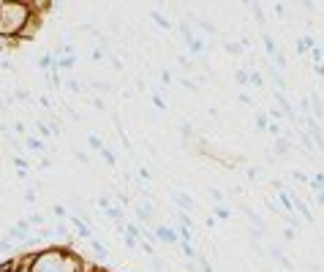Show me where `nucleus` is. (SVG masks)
<instances>
[{"instance_id": "f257e3e1", "label": "nucleus", "mask_w": 324, "mask_h": 272, "mask_svg": "<svg viewBox=\"0 0 324 272\" xmlns=\"http://www.w3.org/2000/svg\"><path fill=\"white\" fill-rule=\"evenodd\" d=\"M30 19V3L25 0H0V36L19 38Z\"/></svg>"}, {"instance_id": "f03ea898", "label": "nucleus", "mask_w": 324, "mask_h": 272, "mask_svg": "<svg viewBox=\"0 0 324 272\" xmlns=\"http://www.w3.org/2000/svg\"><path fill=\"white\" fill-rule=\"evenodd\" d=\"M131 212H134L139 226H150V229L158 226L155 223V201H136V204H131Z\"/></svg>"}, {"instance_id": "7ed1b4c3", "label": "nucleus", "mask_w": 324, "mask_h": 272, "mask_svg": "<svg viewBox=\"0 0 324 272\" xmlns=\"http://www.w3.org/2000/svg\"><path fill=\"white\" fill-rule=\"evenodd\" d=\"M30 237H33V229H30V223H27V221H16V223H11V226L5 229L3 240L14 242V245H25V242L30 240Z\"/></svg>"}, {"instance_id": "20e7f679", "label": "nucleus", "mask_w": 324, "mask_h": 272, "mask_svg": "<svg viewBox=\"0 0 324 272\" xmlns=\"http://www.w3.org/2000/svg\"><path fill=\"white\" fill-rule=\"evenodd\" d=\"M68 223H71L74 234H77L79 240L90 242L93 237H96V231H93V226H90V223H88V221H82V218H79V215H74V212H71V215H68Z\"/></svg>"}, {"instance_id": "39448f33", "label": "nucleus", "mask_w": 324, "mask_h": 272, "mask_svg": "<svg viewBox=\"0 0 324 272\" xmlns=\"http://www.w3.org/2000/svg\"><path fill=\"white\" fill-rule=\"evenodd\" d=\"M155 240H158V245H180V231L175 226H155Z\"/></svg>"}, {"instance_id": "423d86ee", "label": "nucleus", "mask_w": 324, "mask_h": 272, "mask_svg": "<svg viewBox=\"0 0 324 272\" xmlns=\"http://www.w3.org/2000/svg\"><path fill=\"white\" fill-rule=\"evenodd\" d=\"M267 256L273 259V262H275L281 270H286V272H294V262H289V256H286V253H283V248L278 245V242H270V245H267Z\"/></svg>"}, {"instance_id": "0eeeda50", "label": "nucleus", "mask_w": 324, "mask_h": 272, "mask_svg": "<svg viewBox=\"0 0 324 272\" xmlns=\"http://www.w3.org/2000/svg\"><path fill=\"white\" fill-rule=\"evenodd\" d=\"M292 150H297V144H294L292 136L273 139V155H275V158H289V153H292Z\"/></svg>"}, {"instance_id": "6e6552de", "label": "nucleus", "mask_w": 324, "mask_h": 272, "mask_svg": "<svg viewBox=\"0 0 324 272\" xmlns=\"http://www.w3.org/2000/svg\"><path fill=\"white\" fill-rule=\"evenodd\" d=\"M264 74H267L270 82H273V90H278V92H286V90H289V82L283 79V74L278 71L273 63H264Z\"/></svg>"}, {"instance_id": "1a4fd4ad", "label": "nucleus", "mask_w": 324, "mask_h": 272, "mask_svg": "<svg viewBox=\"0 0 324 272\" xmlns=\"http://www.w3.org/2000/svg\"><path fill=\"white\" fill-rule=\"evenodd\" d=\"M172 199H175L177 210H183V212H194L196 210V201H194V196H191L188 190H175Z\"/></svg>"}, {"instance_id": "9d476101", "label": "nucleus", "mask_w": 324, "mask_h": 272, "mask_svg": "<svg viewBox=\"0 0 324 272\" xmlns=\"http://www.w3.org/2000/svg\"><path fill=\"white\" fill-rule=\"evenodd\" d=\"M22 144H25V153H33V155H38V153L46 150V142L41 136H36V134H27L25 139H22Z\"/></svg>"}, {"instance_id": "9b49d317", "label": "nucleus", "mask_w": 324, "mask_h": 272, "mask_svg": "<svg viewBox=\"0 0 324 272\" xmlns=\"http://www.w3.org/2000/svg\"><path fill=\"white\" fill-rule=\"evenodd\" d=\"M52 231H55V242H68L74 237V229H71V223H68V221H55Z\"/></svg>"}, {"instance_id": "f8f14e48", "label": "nucleus", "mask_w": 324, "mask_h": 272, "mask_svg": "<svg viewBox=\"0 0 324 272\" xmlns=\"http://www.w3.org/2000/svg\"><path fill=\"white\" fill-rule=\"evenodd\" d=\"M150 19L155 22V27H161V30H166V33H172V30H175V22H172L166 14H161L158 8H153V11H150Z\"/></svg>"}, {"instance_id": "ddd939ff", "label": "nucleus", "mask_w": 324, "mask_h": 272, "mask_svg": "<svg viewBox=\"0 0 324 272\" xmlns=\"http://www.w3.org/2000/svg\"><path fill=\"white\" fill-rule=\"evenodd\" d=\"M88 245L93 248V256L98 259V267H101V264H104V262H107V259H109V248L104 245V242L98 240V237H93V240L88 242Z\"/></svg>"}, {"instance_id": "4468645a", "label": "nucleus", "mask_w": 324, "mask_h": 272, "mask_svg": "<svg viewBox=\"0 0 324 272\" xmlns=\"http://www.w3.org/2000/svg\"><path fill=\"white\" fill-rule=\"evenodd\" d=\"M308 101H311V117H316L322 123V117H324V98L319 95V92H311Z\"/></svg>"}, {"instance_id": "2eb2a0df", "label": "nucleus", "mask_w": 324, "mask_h": 272, "mask_svg": "<svg viewBox=\"0 0 324 272\" xmlns=\"http://www.w3.org/2000/svg\"><path fill=\"white\" fill-rule=\"evenodd\" d=\"M104 218H107V221H112V223H123L125 218H128V210H125V207H120V204H114V207H109V210L104 212Z\"/></svg>"}, {"instance_id": "dca6fc26", "label": "nucleus", "mask_w": 324, "mask_h": 272, "mask_svg": "<svg viewBox=\"0 0 324 272\" xmlns=\"http://www.w3.org/2000/svg\"><path fill=\"white\" fill-rule=\"evenodd\" d=\"M262 44H264V52H267V57H275L278 52H281V46L273 36H270V30H262Z\"/></svg>"}, {"instance_id": "f3484780", "label": "nucleus", "mask_w": 324, "mask_h": 272, "mask_svg": "<svg viewBox=\"0 0 324 272\" xmlns=\"http://www.w3.org/2000/svg\"><path fill=\"white\" fill-rule=\"evenodd\" d=\"M191 25H194V27H199V30H205L207 36H218V27L213 25L210 19H205V16H196V19L191 22Z\"/></svg>"}, {"instance_id": "a211bd4d", "label": "nucleus", "mask_w": 324, "mask_h": 272, "mask_svg": "<svg viewBox=\"0 0 324 272\" xmlns=\"http://www.w3.org/2000/svg\"><path fill=\"white\" fill-rule=\"evenodd\" d=\"M231 210H234L231 204H213V215H216V221H221V223L231 218Z\"/></svg>"}, {"instance_id": "6ab92c4d", "label": "nucleus", "mask_w": 324, "mask_h": 272, "mask_svg": "<svg viewBox=\"0 0 324 272\" xmlns=\"http://www.w3.org/2000/svg\"><path fill=\"white\" fill-rule=\"evenodd\" d=\"M180 139H183V144L196 142V128H194V123H180Z\"/></svg>"}, {"instance_id": "aec40b11", "label": "nucleus", "mask_w": 324, "mask_h": 272, "mask_svg": "<svg viewBox=\"0 0 324 272\" xmlns=\"http://www.w3.org/2000/svg\"><path fill=\"white\" fill-rule=\"evenodd\" d=\"M175 218H177V229H188V231H194V218H191V212L177 210V212H175Z\"/></svg>"}, {"instance_id": "412c9836", "label": "nucleus", "mask_w": 324, "mask_h": 272, "mask_svg": "<svg viewBox=\"0 0 324 272\" xmlns=\"http://www.w3.org/2000/svg\"><path fill=\"white\" fill-rule=\"evenodd\" d=\"M25 221L30 223V229H41V226H46V215H44L41 210H33L30 215L25 218Z\"/></svg>"}, {"instance_id": "4be33fe9", "label": "nucleus", "mask_w": 324, "mask_h": 272, "mask_svg": "<svg viewBox=\"0 0 324 272\" xmlns=\"http://www.w3.org/2000/svg\"><path fill=\"white\" fill-rule=\"evenodd\" d=\"M49 212H52V218H55V221H68V215H71V212H68V207L60 204V201H55V204L49 207Z\"/></svg>"}, {"instance_id": "5701e85b", "label": "nucleus", "mask_w": 324, "mask_h": 272, "mask_svg": "<svg viewBox=\"0 0 324 272\" xmlns=\"http://www.w3.org/2000/svg\"><path fill=\"white\" fill-rule=\"evenodd\" d=\"M248 88H256V90H262L264 88V74L262 71H248Z\"/></svg>"}, {"instance_id": "b1692460", "label": "nucleus", "mask_w": 324, "mask_h": 272, "mask_svg": "<svg viewBox=\"0 0 324 272\" xmlns=\"http://www.w3.org/2000/svg\"><path fill=\"white\" fill-rule=\"evenodd\" d=\"M98 155H101V161L109 166V169H114V166H117V155H114V150H112V147H104Z\"/></svg>"}, {"instance_id": "393cba45", "label": "nucleus", "mask_w": 324, "mask_h": 272, "mask_svg": "<svg viewBox=\"0 0 324 272\" xmlns=\"http://www.w3.org/2000/svg\"><path fill=\"white\" fill-rule=\"evenodd\" d=\"M63 88H66L68 92H74V95H85V92H88V90H85V85L79 82V79H68V82H63Z\"/></svg>"}, {"instance_id": "a878e982", "label": "nucleus", "mask_w": 324, "mask_h": 272, "mask_svg": "<svg viewBox=\"0 0 324 272\" xmlns=\"http://www.w3.org/2000/svg\"><path fill=\"white\" fill-rule=\"evenodd\" d=\"M180 251H183V259H185V262H194V259L199 256V251L194 248V242H180Z\"/></svg>"}, {"instance_id": "bb28decb", "label": "nucleus", "mask_w": 324, "mask_h": 272, "mask_svg": "<svg viewBox=\"0 0 324 272\" xmlns=\"http://www.w3.org/2000/svg\"><path fill=\"white\" fill-rule=\"evenodd\" d=\"M223 52H226V55H234V57L245 55V49H242L240 41H226V44H223Z\"/></svg>"}, {"instance_id": "cd10ccee", "label": "nucleus", "mask_w": 324, "mask_h": 272, "mask_svg": "<svg viewBox=\"0 0 324 272\" xmlns=\"http://www.w3.org/2000/svg\"><path fill=\"white\" fill-rule=\"evenodd\" d=\"M22 201H25V204H33V207H36V204H38V190L33 188V185H27L25 193H22Z\"/></svg>"}, {"instance_id": "c85d7f7f", "label": "nucleus", "mask_w": 324, "mask_h": 272, "mask_svg": "<svg viewBox=\"0 0 324 272\" xmlns=\"http://www.w3.org/2000/svg\"><path fill=\"white\" fill-rule=\"evenodd\" d=\"M245 234H248V242H251V245H262V240H264V231H259V229L248 226V229H245Z\"/></svg>"}, {"instance_id": "c756f323", "label": "nucleus", "mask_w": 324, "mask_h": 272, "mask_svg": "<svg viewBox=\"0 0 324 272\" xmlns=\"http://www.w3.org/2000/svg\"><path fill=\"white\" fill-rule=\"evenodd\" d=\"M96 207H101V210L107 212L109 207H114V196H109V193H101V196H96Z\"/></svg>"}, {"instance_id": "7c9ffc66", "label": "nucleus", "mask_w": 324, "mask_h": 272, "mask_svg": "<svg viewBox=\"0 0 324 272\" xmlns=\"http://www.w3.org/2000/svg\"><path fill=\"white\" fill-rule=\"evenodd\" d=\"M253 125H256V131H259V134H264V131H267V125H270V117H267V112L256 114V117H253Z\"/></svg>"}, {"instance_id": "2f4dec72", "label": "nucleus", "mask_w": 324, "mask_h": 272, "mask_svg": "<svg viewBox=\"0 0 324 272\" xmlns=\"http://www.w3.org/2000/svg\"><path fill=\"white\" fill-rule=\"evenodd\" d=\"M77 68V57H60L57 60V71H74Z\"/></svg>"}, {"instance_id": "473e14b6", "label": "nucleus", "mask_w": 324, "mask_h": 272, "mask_svg": "<svg viewBox=\"0 0 324 272\" xmlns=\"http://www.w3.org/2000/svg\"><path fill=\"white\" fill-rule=\"evenodd\" d=\"M16 251H19V245H14V242L0 237V256H11V253H16Z\"/></svg>"}, {"instance_id": "72a5a7b5", "label": "nucleus", "mask_w": 324, "mask_h": 272, "mask_svg": "<svg viewBox=\"0 0 324 272\" xmlns=\"http://www.w3.org/2000/svg\"><path fill=\"white\" fill-rule=\"evenodd\" d=\"M11 164H14L16 169H25V172H30V169H33V164L25 158V155H11Z\"/></svg>"}, {"instance_id": "f704fd0d", "label": "nucleus", "mask_w": 324, "mask_h": 272, "mask_svg": "<svg viewBox=\"0 0 324 272\" xmlns=\"http://www.w3.org/2000/svg\"><path fill=\"white\" fill-rule=\"evenodd\" d=\"M194 262H196V267H199V272H216V270H213V262L207 256H202V253L194 259Z\"/></svg>"}, {"instance_id": "c9c22d12", "label": "nucleus", "mask_w": 324, "mask_h": 272, "mask_svg": "<svg viewBox=\"0 0 324 272\" xmlns=\"http://www.w3.org/2000/svg\"><path fill=\"white\" fill-rule=\"evenodd\" d=\"M88 144H90V150H96V153H101L107 144H104V139L98 136V134H88Z\"/></svg>"}, {"instance_id": "e433bc0d", "label": "nucleus", "mask_w": 324, "mask_h": 272, "mask_svg": "<svg viewBox=\"0 0 324 272\" xmlns=\"http://www.w3.org/2000/svg\"><path fill=\"white\" fill-rule=\"evenodd\" d=\"M180 88H185L188 92H194V95H199V85H196L191 77H180Z\"/></svg>"}, {"instance_id": "4c0bfd02", "label": "nucleus", "mask_w": 324, "mask_h": 272, "mask_svg": "<svg viewBox=\"0 0 324 272\" xmlns=\"http://www.w3.org/2000/svg\"><path fill=\"white\" fill-rule=\"evenodd\" d=\"M308 185H311L314 190H322V188H324V175H322V172L311 175V177H308Z\"/></svg>"}, {"instance_id": "58836bf2", "label": "nucleus", "mask_w": 324, "mask_h": 272, "mask_svg": "<svg viewBox=\"0 0 324 272\" xmlns=\"http://www.w3.org/2000/svg\"><path fill=\"white\" fill-rule=\"evenodd\" d=\"M147 262H150V270H153V272H169V267H166V264L161 262L158 256H150Z\"/></svg>"}, {"instance_id": "ea45409f", "label": "nucleus", "mask_w": 324, "mask_h": 272, "mask_svg": "<svg viewBox=\"0 0 324 272\" xmlns=\"http://www.w3.org/2000/svg\"><path fill=\"white\" fill-rule=\"evenodd\" d=\"M210 199H213V204H226V193L221 188H210Z\"/></svg>"}, {"instance_id": "a19ab883", "label": "nucleus", "mask_w": 324, "mask_h": 272, "mask_svg": "<svg viewBox=\"0 0 324 272\" xmlns=\"http://www.w3.org/2000/svg\"><path fill=\"white\" fill-rule=\"evenodd\" d=\"M273 66L278 68V71H286V68H289V60H286V55H283V52H278V55L273 57Z\"/></svg>"}, {"instance_id": "79ce46f5", "label": "nucleus", "mask_w": 324, "mask_h": 272, "mask_svg": "<svg viewBox=\"0 0 324 272\" xmlns=\"http://www.w3.org/2000/svg\"><path fill=\"white\" fill-rule=\"evenodd\" d=\"M300 144H303V153H311V150H316V142L311 139L308 134H300Z\"/></svg>"}, {"instance_id": "37998d69", "label": "nucleus", "mask_w": 324, "mask_h": 272, "mask_svg": "<svg viewBox=\"0 0 324 272\" xmlns=\"http://www.w3.org/2000/svg\"><path fill=\"white\" fill-rule=\"evenodd\" d=\"M136 180H139V182H142V180L150 182V180H153V172H150L147 166H139V169H136Z\"/></svg>"}, {"instance_id": "c03bdc74", "label": "nucleus", "mask_w": 324, "mask_h": 272, "mask_svg": "<svg viewBox=\"0 0 324 272\" xmlns=\"http://www.w3.org/2000/svg\"><path fill=\"white\" fill-rule=\"evenodd\" d=\"M234 82L240 85V88H248V68H240V71L234 74Z\"/></svg>"}, {"instance_id": "a18cd8bd", "label": "nucleus", "mask_w": 324, "mask_h": 272, "mask_svg": "<svg viewBox=\"0 0 324 272\" xmlns=\"http://www.w3.org/2000/svg\"><path fill=\"white\" fill-rule=\"evenodd\" d=\"M74 158L79 161V164H85V166H90V155L85 153V150H74Z\"/></svg>"}, {"instance_id": "49530a36", "label": "nucleus", "mask_w": 324, "mask_h": 272, "mask_svg": "<svg viewBox=\"0 0 324 272\" xmlns=\"http://www.w3.org/2000/svg\"><path fill=\"white\" fill-rule=\"evenodd\" d=\"M150 101H153V106H155V109H161V112L166 109V101L158 95V92H153V95H150Z\"/></svg>"}, {"instance_id": "de8ad7c7", "label": "nucleus", "mask_w": 324, "mask_h": 272, "mask_svg": "<svg viewBox=\"0 0 324 272\" xmlns=\"http://www.w3.org/2000/svg\"><path fill=\"white\" fill-rule=\"evenodd\" d=\"M267 134L273 136V139H278V136H283V128H281L278 123H270V125H267Z\"/></svg>"}, {"instance_id": "09e8293b", "label": "nucleus", "mask_w": 324, "mask_h": 272, "mask_svg": "<svg viewBox=\"0 0 324 272\" xmlns=\"http://www.w3.org/2000/svg\"><path fill=\"white\" fill-rule=\"evenodd\" d=\"M281 234H283V242H294V237H297V231H294L292 226H283V231H281Z\"/></svg>"}, {"instance_id": "8fccbe9b", "label": "nucleus", "mask_w": 324, "mask_h": 272, "mask_svg": "<svg viewBox=\"0 0 324 272\" xmlns=\"http://www.w3.org/2000/svg\"><path fill=\"white\" fill-rule=\"evenodd\" d=\"M0 71H11V74H14V71H16V66L8 60V57H0Z\"/></svg>"}, {"instance_id": "3c124183", "label": "nucleus", "mask_w": 324, "mask_h": 272, "mask_svg": "<svg viewBox=\"0 0 324 272\" xmlns=\"http://www.w3.org/2000/svg\"><path fill=\"white\" fill-rule=\"evenodd\" d=\"M123 245L134 251V248H139V240H136V237H128V234H125V237H123Z\"/></svg>"}, {"instance_id": "603ef678", "label": "nucleus", "mask_w": 324, "mask_h": 272, "mask_svg": "<svg viewBox=\"0 0 324 272\" xmlns=\"http://www.w3.org/2000/svg\"><path fill=\"white\" fill-rule=\"evenodd\" d=\"M93 106H96L98 112H104V109H107V101H104L101 95H96V98H93Z\"/></svg>"}, {"instance_id": "864d4df0", "label": "nucleus", "mask_w": 324, "mask_h": 272, "mask_svg": "<svg viewBox=\"0 0 324 272\" xmlns=\"http://www.w3.org/2000/svg\"><path fill=\"white\" fill-rule=\"evenodd\" d=\"M314 201H316L319 207H324V188H322V190H314Z\"/></svg>"}, {"instance_id": "5fc2aeb1", "label": "nucleus", "mask_w": 324, "mask_h": 272, "mask_svg": "<svg viewBox=\"0 0 324 272\" xmlns=\"http://www.w3.org/2000/svg\"><path fill=\"white\" fill-rule=\"evenodd\" d=\"M52 166H55V161H52V158H41V161H38V169H52Z\"/></svg>"}, {"instance_id": "6e6d98bb", "label": "nucleus", "mask_w": 324, "mask_h": 272, "mask_svg": "<svg viewBox=\"0 0 324 272\" xmlns=\"http://www.w3.org/2000/svg\"><path fill=\"white\" fill-rule=\"evenodd\" d=\"M237 98H240V103H245V106H253V98L248 95V92H240Z\"/></svg>"}, {"instance_id": "4d7b16f0", "label": "nucleus", "mask_w": 324, "mask_h": 272, "mask_svg": "<svg viewBox=\"0 0 324 272\" xmlns=\"http://www.w3.org/2000/svg\"><path fill=\"white\" fill-rule=\"evenodd\" d=\"M275 14H278V16H286V14H289V5L278 3V5H275Z\"/></svg>"}, {"instance_id": "13d9d810", "label": "nucleus", "mask_w": 324, "mask_h": 272, "mask_svg": "<svg viewBox=\"0 0 324 272\" xmlns=\"http://www.w3.org/2000/svg\"><path fill=\"white\" fill-rule=\"evenodd\" d=\"M292 180H297V182H308V177H305L303 172H292Z\"/></svg>"}, {"instance_id": "bf43d9fd", "label": "nucleus", "mask_w": 324, "mask_h": 272, "mask_svg": "<svg viewBox=\"0 0 324 272\" xmlns=\"http://www.w3.org/2000/svg\"><path fill=\"white\" fill-rule=\"evenodd\" d=\"M90 272H109V270H104V267H98V264H93V267H90Z\"/></svg>"}, {"instance_id": "052dcab7", "label": "nucleus", "mask_w": 324, "mask_h": 272, "mask_svg": "<svg viewBox=\"0 0 324 272\" xmlns=\"http://www.w3.org/2000/svg\"><path fill=\"white\" fill-rule=\"evenodd\" d=\"M319 44H322V49H324V41H319Z\"/></svg>"}, {"instance_id": "680f3d73", "label": "nucleus", "mask_w": 324, "mask_h": 272, "mask_svg": "<svg viewBox=\"0 0 324 272\" xmlns=\"http://www.w3.org/2000/svg\"><path fill=\"white\" fill-rule=\"evenodd\" d=\"M264 272H273V270H264Z\"/></svg>"}, {"instance_id": "e2e57ef3", "label": "nucleus", "mask_w": 324, "mask_h": 272, "mask_svg": "<svg viewBox=\"0 0 324 272\" xmlns=\"http://www.w3.org/2000/svg\"><path fill=\"white\" fill-rule=\"evenodd\" d=\"M0 210H3V204H0Z\"/></svg>"}]
</instances>
